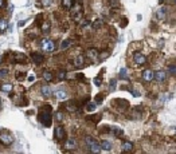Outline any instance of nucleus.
Instances as JSON below:
<instances>
[{
  "label": "nucleus",
  "mask_w": 176,
  "mask_h": 154,
  "mask_svg": "<svg viewBox=\"0 0 176 154\" xmlns=\"http://www.w3.org/2000/svg\"><path fill=\"white\" fill-rule=\"evenodd\" d=\"M40 47H42L43 51L53 52L54 50H55V43H54V40H50V39H42V42H40Z\"/></svg>",
  "instance_id": "4"
},
{
  "label": "nucleus",
  "mask_w": 176,
  "mask_h": 154,
  "mask_svg": "<svg viewBox=\"0 0 176 154\" xmlns=\"http://www.w3.org/2000/svg\"><path fill=\"white\" fill-rule=\"evenodd\" d=\"M101 24H102V22H100V20H98V22H97V23H96V22H94V24H93V27H94V28H98V27H101Z\"/></svg>",
  "instance_id": "38"
},
{
  "label": "nucleus",
  "mask_w": 176,
  "mask_h": 154,
  "mask_svg": "<svg viewBox=\"0 0 176 154\" xmlns=\"http://www.w3.org/2000/svg\"><path fill=\"white\" fill-rule=\"evenodd\" d=\"M121 150H123L124 153H130L133 150V143L132 142H124L123 145H121Z\"/></svg>",
  "instance_id": "15"
},
{
  "label": "nucleus",
  "mask_w": 176,
  "mask_h": 154,
  "mask_svg": "<svg viewBox=\"0 0 176 154\" xmlns=\"http://www.w3.org/2000/svg\"><path fill=\"white\" fill-rule=\"evenodd\" d=\"M169 72L172 75H175V65H172V66H169Z\"/></svg>",
  "instance_id": "39"
},
{
  "label": "nucleus",
  "mask_w": 176,
  "mask_h": 154,
  "mask_svg": "<svg viewBox=\"0 0 176 154\" xmlns=\"http://www.w3.org/2000/svg\"><path fill=\"white\" fill-rule=\"evenodd\" d=\"M54 97H55L58 101H66L67 99V93L63 91V90H58V91L54 94Z\"/></svg>",
  "instance_id": "16"
},
{
  "label": "nucleus",
  "mask_w": 176,
  "mask_h": 154,
  "mask_svg": "<svg viewBox=\"0 0 176 154\" xmlns=\"http://www.w3.org/2000/svg\"><path fill=\"white\" fill-rule=\"evenodd\" d=\"M42 32H43V35H48V34H50V24L44 23L43 27H42Z\"/></svg>",
  "instance_id": "28"
},
{
  "label": "nucleus",
  "mask_w": 176,
  "mask_h": 154,
  "mask_svg": "<svg viewBox=\"0 0 176 154\" xmlns=\"http://www.w3.org/2000/svg\"><path fill=\"white\" fill-rule=\"evenodd\" d=\"M110 131H112V133H113L114 135H117V137H120V135H123V134H124V131L121 130L120 128H116V126H113V128L110 129Z\"/></svg>",
  "instance_id": "26"
},
{
  "label": "nucleus",
  "mask_w": 176,
  "mask_h": 154,
  "mask_svg": "<svg viewBox=\"0 0 176 154\" xmlns=\"http://www.w3.org/2000/svg\"><path fill=\"white\" fill-rule=\"evenodd\" d=\"M31 59H33V62H35L37 65H40V63H43L44 58L42 54H38V52H33L31 54Z\"/></svg>",
  "instance_id": "11"
},
{
  "label": "nucleus",
  "mask_w": 176,
  "mask_h": 154,
  "mask_svg": "<svg viewBox=\"0 0 176 154\" xmlns=\"http://www.w3.org/2000/svg\"><path fill=\"white\" fill-rule=\"evenodd\" d=\"M109 3H110V6L114 7V8L120 6V2H118V0H109Z\"/></svg>",
  "instance_id": "36"
},
{
  "label": "nucleus",
  "mask_w": 176,
  "mask_h": 154,
  "mask_svg": "<svg viewBox=\"0 0 176 154\" xmlns=\"http://www.w3.org/2000/svg\"><path fill=\"white\" fill-rule=\"evenodd\" d=\"M24 78H26V74H24V72H20V71H19V72L16 74V79H18V80H23Z\"/></svg>",
  "instance_id": "34"
},
{
  "label": "nucleus",
  "mask_w": 176,
  "mask_h": 154,
  "mask_svg": "<svg viewBox=\"0 0 176 154\" xmlns=\"http://www.w3.org/2000/svg\"><path fill=\"white\" fill-rule=\"evenodd\" d=\"M85 143H86V147L89 149V152H92V153H100L101 152L100 143H98L93 137H86L85 138Z\"/></svg>",
  "instance_id": "3"
},
{
  "label": "nucleus",
  "mask_w": 176,
  "mask_h": 154,
  "mask_svg": "<svg viewBox=\"0 0 176 154\" xmlns=\"http://www.w3.org/2000/svg\"><path fill=\"white\" fill-rule=\"evenodd\" d=\"M83 62H85V56L83 55H78L75 58V59L73 60V66L77 67V69H81V67L83 66Z\"/></svg>",
  "instance_id": "12"
},
{
  "label": "nucleus",
  "mask_w": 176,
  "mask_h": 154,
  "mask_svg": "<svg viewBox=\"0 0 176 154\" xmlns=\"http://www.w3.org/2000/svg\"><path fill=\"white\" fill-rule=\"evenodd\" d=\"M133 59H134V63H136V65H138V66L145 65V63H147V56H144L143 54H140V52H136V54H134Z\"/></svg>",
  "instance_id": "8"
},
{
  "label": "nucleus",
  "mask_w": 176,
  "mask_h": 154,
  "mask_svg": "<svg viewBox=\"0 0 176 154\" xmlns=\"http://www.w3.org/2000/svg\"><path fill=\"white\" fill-rule=\"evenodd\" d=\"M132 94H133V97H140V93L136 91V90H132Z\"/></svg>",
  "instance_id": "41"
},
{
  "label": "nucleus",
  "mask_w": 176,
  "mask_h": 154,
  "mask_svg": "<svg viewBox=\"0 0 176 154\" xmlns=\"http://www.w3.org/2000/svg\"><path fill=\"white\" fill-rule=\"evenodd\" d=\"M120 78H121V79H128V74H126V69H121V71H120Z\"/></svg>",
  "instance_id": "32"
},
{
  "label": "nucleus",
  "mask_w": 176,
  "mask_h": 154,
  "mask_svg": "<svg viewBox=\"0 0 176 154\" xmlns=\"http://www.w3.org/2000/svg\"><path fill=\"white\" fill-rule=\"evenodd\" d=\"M65 147L67 149V150H75L77 149V141L74 138H69L65 143Z\"/></svg>",
  "instance_id": "10"
},
{
  "label": "nucleus",
  "mask_w": 176,
  "mask_h": 154,
  "mask_svg": "<svg viewBox=\"0 0 176 154\" xmlns=\"http://www.w3.org/2000/svg\"><path fill=\"white\" fill-rule=\"evenodd\" d=\"M28 80H30V82H34V80H35V75H28Z\"/></svg>",
  "instance_id": "42"
},
{
  "label": "nucleus",
  "mask_w": 176,
  "mask_h": 154,
  "mask_svg": "<svg viewBox=\"0 0 176 154\" xmlns=\"http://www.w3.org/2000/svg\"><path fill=\"white\" fill-rule=\"evenodd\" d=\"M54 134H55V138L59 141V139H63L66 135V131L63 129V126H55V129H54Z\"/></svg>",
  "instance_id": "7"
},
{
  "label": "nucleus",
  "mask_w": 176,
  "mask_h": 154,
  "mask_svg": "<svg viewBox=\"0 0 176 154\" xmlns=\"http://www.w3.org/2000/svg\"><path fill=\"white\" fill-rule=\"evenodd\" d=\"M65 78H66V71H59V72H58V79L62 80Z\"/></svg>",
  "instance_id": "35"
},
{
  "label": "nucleus",
  "mask_w": 176,
  "mask_h": 154,
  "mask_svg": "<svg viewBox=\"0 0 176 154\" xmlns=\"http://www.w3.org/2000/svg\"><path fill=\"white\" fill-rule=\"evenodd\" d=\"M100 147H101V150L109 152L112 149V143L109 141H106V139H103V141H101V143H100Z\"/></svg>",
  "instance_id": "17"
},
{
  "label": "nucleus",
  "mask_w": 176,
  "mask_h": 154,
  "mask_svg": "<svg viewBox=\"0 0 176 154\" xmlns=\"http://www.w3.org/2000/svg\"><path fill=\"white\" fill-rule=\"evenodd\" d=\"M66 108H67L69 111H71V113L78 111V107H77V105H75L74 102H69V103H67V105H66Z\"/></svg>",
  "instance_id": "23"
},
{
  "label": "nucleus",
  "mask_w": 176,
  "mask_h": 154,
  "mask_svg": "<svg viewBox=\"0 0 176 154\" xmlns=\"http://www.w3.org/2000/svg\"><path fill=\"white\" fill-rule=\"evenodd\" d=\"M70 46H71V40H70V39L62 40V43H61V50H62V51H65V50H67Z\"/></svg>",
  "instance_id": "21"
},
{
  "label": "nucleus",
  "mask_w": 176,
  "mask_h": 154,
  "mask_svg": "<svg viewBox=\"0 0 176 154\" xmlns=\"http://www.w3.org/2000/svg\"><path fill=\"white\" fill-rule=\"evenodd\" d=\"M8 28V22L6 17H0V32H4Z\"/></svg>",
  "instance_id": "18"
},
{
  "label": "nucleus",
  "mask_w": 176,
  "mask_h": 154,
  "mask_svg": "<svg viewBox=\"0 0 176 154\" xmlns=\"http://www.w3.org/2000/svg\"><path fill=\"white\" fill-rule=\"evenodd\" d=\"M74 3H75L74 0H62V7L65 8V10H70Z\"/></svg>",
  "instance_id": "20"
},
{
  "label": "nucleus",
  "mask_w": 176,
  "mask_h": 154,
  "mask_svg": "<svg viewBox=\"0 0 176 154\" xmlns=\"http://www.w3.org/2000/svg\"><path fill=\"white\" fill-rule=\"evenodd\" d=\"M0 133H2V129H0Z\"/></svg>",
  "instance_id": "44"
},
{
  "label": "nucleus",
  "mask_w": 176,
  "mask_h": 154,
  "mask_svg": "<svg viewBox=\"0 0 176 154\" xmlns=\"http://www.w3.org/2000/svg\"><path fill=\"white\" fill-rule=\"evenodd\" d=\"M39 121L44 128H50L51 126V121H53V117H51V107L50 106H44L40 108V113H39Z\"/></svg>",
  "instance_id": "1"
},
{
  "label": "nucleus",
  "mask_w": 176,
  "mask_h": 154,
  "mask_svg": "<svg viewBox=\"0 0 176 154\" xmlns=\"http://www.w3.org/2000/svg\"><path fill=\"white\" fill-rule=\"evenodd\" d=\"M13 63H26L27 62V58L23 54H13Z\"/></svg>",
  "instance_id": "13"
},
{
  "label": "nucleus",
  "mask_w": 176,
  "mask_h": 154,
  "mask_svg": "<svg viewBox=\"0 0 176 154\" xmlns=\"http://www.w3.org/2000/svg\"><path fill=\"white\" fill-rule=\"evenodd\" d=\"M153 79H155L156 82H159V83L165 82L167 80V72L163 71V70H159V71L153 72Z\"/></svg>",
  "instance_id": "6"
},
{
  "label": "nucleus",
  "mask_w": 176,
  "mask_h": 154,
  "mask_svg": "<svg viewBox=\"0 0 176 154\" xmlns=\"http://www.w3.org/2000/svg\"><path fill=\"white\" fill-rule=\"evenodd\" d=\"M153 72L155 71H152V70H145L143 72V80L144 82H147V83H149L153 80Z\"/></svg>",
  "instance_id": "9"
},
{
  "label": "nucleus",
  "mask_w": 176,
  "mask_h": 154,
  "mask_svg": "<svg viewBox=\"0 0 176 154\" xmlns=\"http://www.w3.org/2000/svg\"><path fill=\"white\" fill-rule=\"evenodd\" d=\"M8 75H10V71H8L7 69H0V80L7 79Z\"/></svg>",
  "instance_id": "22"
},
{
  "label": "nucleus",
  "mask_w": 176,
  "mask_h": 154,
  "mask_svg": "<svg viewBox=\"0 0 176 154\" xmlns=\"http://www.w3.org/2000/svg\"><path fill=\"white\" fill-rule=\"evenodd\" d=\"M12 89H13V86L11 83H3L2 86H0V90L4 91V93H8V94L12 91Z\"/></svg>",
  "instance_id": "19"
},
{
  "label": "nucleus",
  "mask_w": 176,
  "mask_h": 154,
  "mask_svg": "<svg viewBox=\"0 0 176 154\" xmlns=\"http://www.w3.org/2000/svg\"><path fill=\"white\" fill-rule=\"evenodd\" d=\"M63 118H65V115H63V113H62V111H57V113H55V119H57L58 122L63 121Z\"/></svg>",
  "instance_id": "31"
},
{
  "label": "nucleus",
  "mask_w": 176,
  "mask_h": 154,
  "mask_svg": "<svg viewBox=\"0 0 176 154\" xmlns=\"http://www.w3.org/2000/svg\"><path fill=\"white\" fill-rule=\"evenodd\" d=\"M70 16L73 17V20L81 22V19H82V7H81V3L73 4V7L70 8Z\"/></svg>",
  "instance_id": "2"
},
{
  "label": "nucleus",
  "mask_w": 176,
  "mask_h": 154,
  "mask_svg": "<svg viewBox=\"0 0 176 154\" xmlns=\"http://www.w3.org/2000/svg\"><path fill=\"white\" fill-rule=\"evenodd\" d=\"M0 103H2V99H0Z\"/></svg>",
  "instance_id": "43"
},
{
  "label": "nucleus",
  "mask_w": 176,
  "mask_h": 154,
  "mask_svg": "<svg viewBox=\"0 0 176 154\" xmlns=\"http://www.w3.org/2000/svg\"><path fill=\"white\" fill-rule=\"evenodd\" d=\"M114 87H116V80L112 79V80H110V90H112V91L114 90Z\"/></svg>",
  "instance_id": "37"
},
{
  "label": "nucleus",
  "mask_w": 176,
  "mask_h": 154,
  "mask_svg": "<svg viewBox=\"0 0 176 154\" xmlns=\"http://www.w3.org/2000/svg\"><path fill=\"white\" fill-rule=\"evenodd\" d=\"M86 55L89 58H92V59H96V58L98 56V52H97V50H88Z\"/></svg>",
  "instance_id": "25"
},
{
  "label": "nucleus",
  "mask_w": 176,
  "mask_h": 154,
  "mask_svg": "<svg viewBox=\"0 0 176 154\" xmlns=\"http://www.w3.org/2000/svg\"><path fill=\"white\" fill-rule=\"evenodd\" d=\"M40 93H42V95L43 97H46V98H48V97H51V94H53V90H51V87L50 86H42V89H40Z\"/></svg>",
  "instance_id": "14"
},
{
  "label": "nucleus",
  "mask_w": 176,
  "mask_h": 154,
  "mask_svg": "<svg viewBox=\"0 0 176 154\" xmlns=\"http://www.w3.org/2000/svg\"><path fill=\"white\" fill-rule=\"evenodd\" d=\"M6 7V0H0V10Z\"/></svg>",
  "instance_id": "40"
},
{
  "label": "nucleus",
  "mask_w": 176,
  "mask_h": 154,
  "mask_svg": "<svg viewBox=\"0 0 176 154\" xmlns=\"http://www.w3.org/2000/svg\"><path fill=\"white\" fill-rule=\"evenodd\" d=\"M13 142V137L8 133H2L0 134V143L4 145V146H10V145Z\"/></svg>",
  "instance_id": "5"
},
{
  "label": "nucleus",
  "mask_w": 176,
  "mask_h": 154,
  "mask_svg": "<svg viewBox=\"0 0 176 154\" xmlns=\"http://www.w3.org/2000/svg\"><path fill=\"white\" fill-rule=\"evenodd\" d=\"M102 72L103 71H101V74L97 76V78H94V83H96V86H101V82H102Z\"/></svg>",
  "instance_id": "30"
},
{
  "label": "nucleus",
  "mask_w": 176,
  "mask_h": 154,
  "mask_svg": "<svg viewBox=\"0 0 176 154\" xmlns=\"http://www.w3.org/2000/svg\"><path fill=\"white\" fill-rule=\"evenodd\" d=\"M96 107H97V103L96 102H89L88 106H86V110L88 111H93V110H96Z\"/></svg>",
  "instance_id": "29"
},
{
  "label": "nucleus",
  "mask_w": 176,
  "mask_h": 154,
  "mask_svg": "<svg viewBox=\"0 0 176 154\" xmlns=\"http://www.w3.org/2000/svg\"><path fill=\"white\" fill-rule=\"evenodd\" d=\"M43 78H44V80H47V82H51L53 80V72L51 71H44L43 72Z\"/></svg>",
  "instance_id": "24"
},
{
  "label": "nucleus",
  "mask_w": 176,
  "mask_h": 154,
  "mask_svg": "<svg viewBox=\"0 0 176 154\" xmlns=\"http://www.w3.org/2000/svg\"><path fill=\"white\" fill-rule=\"evenodd\" d=\"M53 3H54V0H42V6H44V7L53 6Z\"/></svg>",
  "instance_id": "33"
},
{
  "label": "nucleus",
  "mask_w": 176,
  "mask_h": 154,
  "mask_svg": "<svg viewBox=\"0 0 176 154\" xmlns=\"http://www.w3.org/2000/svg\"><path fill=\"white\" fill-rule=\"evenodd\" d=\"M156 16L159 17V19H165V8H160V10L156 12Z\"/></svg>",
  "instance_id": "27"
}]
</instances>
